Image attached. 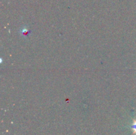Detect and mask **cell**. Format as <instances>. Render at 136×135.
<instances>
[{
    "instance_id": "cell-2",
    "label": "cell",
    "mask_w": 136,
    "mask_h": 135,
    "mask_svg": "<svg viewBox=\"0 0 136 135\" xmlns=\"http://www.w3.org/2000/svg\"><path fill=\"white\" fill-rule=\"evenodd\" d=\"M21 33H22L23 35H25V36H26V35H27V33H28V30H27V29H23L22 31H21Z\"/></svg>"
},
{
    "instance_id": "cell-1",
    "label": "cell",
    "mask_w": 136,
    "mask_h": 135,
    "mask_svg": "<svg viewBox=\"0 0 136 135\" xmlns=\"http://www.w3.org/2000/svg\"><path fill=\"white\" fill-rule=\"evenodd\" d=\"M132 128L133 129L134 133H136V121H134L133 125H132Z\"/></svg>"
}]
</instances>
